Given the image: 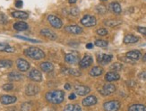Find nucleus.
I'll return each instance as SVG.
<instances>
[{
	"label": "nucleus",
	"instance_id": "44",
	"mask_svg": "<svg viewBox=\"0 0 146 111\" xmlns=\"http://www.w3.org/2000/svg\"><path fill=\"white\" fill-rule=\"evenodd\" d=\"M139 78L142 80H146V71L142 72V73L139 74Z\"/></svg>",
	"mask_w": 146,
	"mask_h": 111
},
{
	"label": "nucleus",
	"instance_id": "39",
	"mask_svg": "<svg viewBox=\"0 0 146 111\" xmlns=\"http://www.w3.org/2000/svg\"><path fill=\"white\" fill-rule=\"evenodd\" d=\"M6 23H7V17H6L5 15L0 14V23L5 24Z\"/></svg>",
	"mask_w": 146,
	"mask_h": 111
},
{
	"label": "nucleus",
	"instance_id": "23",
	"mask_svg": "<svg viewBox=\"0 0 146 111\" xmlns=\"http://www.w3.org/2000/svg\"><path fill=\"white\" fill-rule=\"evenodd\" d=\"M110 8L111 10V12L114 13V14H116V15L121 14V12H122L121 5H120V4L117 2H112L110 5Z\"/></svg>",
	"mask_w": 146,
	"mask_h": 111
},
{
	"label": "nucleus",
	"instance_id": "27",
	"mask_svg": "<svg viewBox=\"0 0 146 111\" xmlns=\"http://www.w3.org/2000/svg\"><path fill=\"white\" fill-rule=\"evenodd\" d=\"M128 111H146V106L143 104H133L128 108Z\"/></svg>",
	"mask_w": 146,
	"mask_h": 111
},
{
	"label": "nucleus",
	"instance_id": "37",
	"mask_svg": "<svg viewBox=\"0 0 146 111\" xmlns=\"http://www.w3.org/2000/svg\"><path fill=\"white\" fill-rule=\"evenodd\" d=\"M97 34L100 35V36H105L108 34V31L104 28H100V29H98L97 30Z\"/></svg>",
	"mask_w": 146,
	"mask_h": 111
},
{
	"label": "nucleus",
	"instance_id": "32",
	"mask_svg": "<svg viewBox=\"0 0 146 111\" xmlns=\"http://www.w3.org/2000/svg\"><path fill=\"white\" fill-rule=\"evenodd\" d=\"M94 44L96 45L97 47H100V48H107L108 45H109V42L106 41H102V40H97Z\"/></svg>",
	"mask_w": 146,
	"mask_h": 111
},
{
	"label": "nucleus",
	"instance_id": "41",
	"mask_svg": "<svg viewBox=\"0 0 146 111\" xmlns=\"http://www.w3.org/2000/svg\"><path fill=\"white\" fill-rule=\"evenodd\" d=\"M137 31H138V32H140L141 34H143V35H145L146 36V27H137Z\"/></svg>",
	"mask_w": 146,
	"mask_h": 111
},
{
	"label": "nucleus",
	"instance_id": "5",
	"mask_svg": "<svg viewBox=\"0 0 146 111\" xmlns=\"http://www.w3.org/2000/svg\"><path fill=\"white\" fill-rule=\"evenodd\" d=\"M48 21L50 23V25H51L52 27L56 28V29L61 28L62 25H63V22H62L61 19L58 16L54 15H48Z\"/></svg>",
	"mask_w": 146,
	"mask_h": 111
},
{
	"label": "nucleus",
	"instance_id": "28",
	"mask_svg": "<svg viewBox=\"0 0 146 111\" xmlns=\"http://www.w3.org/2000/svg\"><path fill=\"white\" fill-rule=\"evenodd\" d=\"M102 73H103V69L102 68L100 67V66H94L90 71V75L92 76V77H98V76L102 74Z\"/></svg>",
	"mask_w": 146,
	"mask_h": 111
},
{
	"label": "nucleus",
	"instance_id": "25",
	"mask_svg": "<svg viewBox=\"0 0 146 111\" xmlns=\"http://www.w3.org/2000/svg\"><path fill=\"white\" fill-rule=\"evenodd\" d=\"M14 29L18 31H25L28 29V24L24 22H17L14 23Z\"/></svg>",
	"mask_w": 146,
	"mask_h": 111
},
{
	"label": "nucleus",
	"instance_id": "48",
	"mask_svg": "<svg viewBox=\"0 0 146 111\" xmlns=\"http://www.w3.org/2000/svg\"><path fill=\"white\" fill-rule=\"evenodd\" d=\"M65 89L66 90H71V85L69 83H66V85H65Z\"/></svg>",
	"mask_w": 146,
	"mask_h": 111
},
{
	"label": "nucleus",
	"instance_id": "6",
	"mask_svg": "<svg viewBox=\"0 0 146 111\" xmlns=\"http://www.w3.org/2000/svg\"><path fill=\"white\" fill-rule=\"evenodd\" d=\"M116 91V86L112 83H107L100 90V93L103 96H108L114 93Z\"/></svg>",
	"mask_w": 146,
	"mask_h": 111
},
{
	"label": "nucleus",
	"instance_id": "24",
	"mask_svg": "<svg viewBox=\"0 0 146 111\" xmlns=\"http://www.w3.org/2000/svg\"><path fill=\"white\" fill-rule=\"evenodd\" d=\"M138 41H139V38L133 34H128L125 36L124 38V43L125 44H134V43L138 42Z\"/></svg>",
	"mask_w": 146,
	"mask_h": 111
},
{
	"label": "nucleus",
	"instance_id": "7",
	"mask_svg": "<svg viewBox=\"0 0 146 111\" xmlns=\"http://www.w3.org/2000/svg\"><path fill=\"white\" fill-rule=\"evenodd\" d=\"M28 76H29V78L31 81L36 82H41V80H42V74H41V73L38 69L31 70V72L28 74Z\"/></svg>",
	"mask_w": 146,
	"mask_h": 111
},
{
	"label": "nucleus",
	"instance_id": "11",
	"mask_svg": "<svg viewBox=\"0 0 146 111\" xmlns=\"http://www.w3.org/2000/svg\"><path fill=\"white\" fill-rule=\"evenodd\" d=\"M113 58V56L112 55H110V54H99L97 56V60H98V63L100 64H109Z\"/></svg>",
	"mask_w": 146,
	"mask_h": 111
},
{
	"label": "nucleus",
	"instance_id": "1",
	"mask_svg": "<svg viewBox=\"0 0 146 111\" xmlns=\"http://www.w3.org/2000/svg\"><path fill=\"white\" fill-rule=\"evenodd\" d=\"M65 98V92L60 90H56L49 91L46 93V100L48 102H51L53 104H60L63 102Z\"/></svg>",
	"mask_w": 146,
	"mask_h": 111
},
{
	"label": "nucleus",
	"instance_id": "3",
	"mask_svg": "<svg viewBox=\"0 0 146 111\" xmlns=\"http://www.w3.org/2000/svg\"><path fill=\"white\" fill-rule=\"evenodd\" d=\"M120 102L118 100H110L103 104L105 111H118L120 108Z\"/></svg>",
	"mask_w": 146,
	"mask_h": 111
},
{
	"label": "nucleus",
	"instance_id": "13",
	"mask_svg": "<svg viewBox=\"0 0 146 111\" xmlns=\"http://www.w3.org/2000/svg\"><path fill=\"white\" fill-rule=\"evenodd\" d=\"M17 100L16 97L15 96H10V95H3L0 98V102L3 105H10V104L15 103Z\"/></svg>",
	"mask_w": 146,
	"mask_h": 111
},
{
	"label": "nucleus",
	"instance_id": "26",
	"mask_svg": "<svg viewBox=\"0 0 146 111\" xmlns=\"http://www.w3.org/2000/svg\"><path fill=\"white\" fill-rule=\"evenodd\" d=\"M0 51L7 52V53H13V52L15 51V49L6 43H0Z\"/></svg>",
	"mask_w": 146,
	"mask_h": 111
},
{
	"label": "nucleus",
	"instance_id": "38",
	"mask_svg": "<svg viewBox=\"0 0 146 111\" xmlns=\"http://www.w3.org/2000/svg\"><path fill=\"white\" fill-rule=\"evenodd\" d=\"M69 13H70V14H71L72 15L76 16V15H79L80 11H79V9H78V8L73 7V8H71V9H70V11H69Z\"/></svg>",
	"mask_w": 146,
	"mask_h": 111
},
{
	"label": "nucleus",
	"instance_id": "47",
	"mask_svg": "<svg viewBox=\"0 0 146 111\" xmlns=\"http://www.w3.org/2000/svg\"><path fill=\"white\" fill-rule=\"evenodd\" d=\"M86 48H87L88 49H92V48H93V44H92V43H88V44H86Z\"/></svg>",
	"mask_w": 146,
	"mask_h": 111
},
{
	"label": "nucleus",
	"instance_id": "43",
	"mask_svg": "<svg viewBox=\"0 0 146 111\" xmlns=\"http://www.w3.org/2000/svg\"><path fill=\"white\" fill-rule=\"evenodd\" d=\"M74 108V105H72V104H68V105L66 106V108H64V111H73Z\"/></svg>",
	"mask_w": 146,
	"mask_h": 111
},
{
	"label": "nucleus",
	"instance_id": "12",
	"mask_svg": "<svg viewBox=\"0 0 146 111\" xmlns=\"http://www.w3.org/2000/svg\"><path fill=\"white\" fill-rule=\"evenodd\" d=\"M65 31L68 33H71V34H81L82 32V28L80 27L78 25H67L65 27Z\"/></svg>",
	"mask_w": 146,
	"mask_h": 111
},
{
	"label": "nucleus",
	"instance_id": "30",
	"mask_svg": "<svg viewBox=\"0 0 146 111\" xmlns=\"http://www.w3.org/2000/svg\"><path fill=\"white\" fill-rule=\"evenodd\" d=\"M13 66L12 60L9 59H0V68H10Z\"/></svg>",
	"mask_w": 146,
	"mask_h": 111
},
{
	"label": "nucleus",
	"instance_id": "35",
	"mask_svg": "<svg viewBox=\"0 0 146 111\" xmlns=\"http://www.w3.org/2000/svg\"><path fill=\"white\" fill-rule=\"evenodd\" d=\"M31 108V104L29 103V102L23 103V105H22V107H21L22 111H30Z\"/></svg>",
	"mask_w": 146,
	"mask_h": 111
},
{
	"label": "nucleus",
	"instance_id": "4",
	"mask_svg": "<svg viewBox=\"0 0 146 111\" xmlns=\"http://www.w3.org/2000/svg\"><path fill=\"white\" fill-rule=\"evenodd\" d=\"M81 23L84 26H85V27H92V26L96 25L97 20L94 16L90 15H86L81 19Z\"/></svg>",
	"mask_w": 146,
	"mask_h": 111
},
{
	"label": "nucleus",
	"instance_id": "8",
	"mask_svg": "<svg viewBox=\"0 0 146 111\" xmlns=\"http://www.w3.org/2000/svg\"><path fill=\"white\" fill-rule=\"evenodd\" d=\"M39 91H40V87L34 83L28 84L26 89H25V93L28 96H34L37 93H39Z\"/></svg>",
	"mask_w": 146,
	"mask_h": 111
},
{
	"label": "nucleus",
	"instance_id": "33",
	"mask_svg": "<svg viewBox=\"0 0 146 111\" xmlns=\"http://www.w3.org/2000/svg\"><path fill=\"white\" fill-rule=\"evenodd\" d=\"M122 68H123V66H122V64H120V63H115V64H113L112 66H110V69L113 72L120 71V70H122Z\"/></svg>",
	"mask_w": 146,
	"mask_h": 111
},
{
	"label": "nucleus",
	"instance_id": "17",
	"mask_svg": "<svg viewBox=\"0 0 146 111\" xmlns=\"http://www.w3.org/2000/svg\"><path fill=\"white\" fill-rule=\"evenodd\" d=\"M75 92L80 96H85L91 91V89L85 85H77L75 86Z\"/></svg>",
	"mask_w": 146,
	"mask_h": 111
},
{
	"label": "nucleus",
	"instance_id": "14",
	"mask_svg": "<svg viewBox=\"0 0 146 111\" xmlns=\"http://www.w3.org/2000/svg\"><path fill=\"white\" fill-rule=\"evenodd\" d=\"M97 101H98L97 98L93 95H91V96H88L85 98V99L82 100V103L84 107H90V106L95 105V104L97 103Z\"/></svg>",
	"mask_w": 146,
	"mask_h": 111
},
{
	"label": "nucleus",
	"instance_id": "31",
	"mask_svg": "<svg viewBox=\"0 0 146 111\" xmlns=\"http://www.w3.org/2000/svg\"><path fill=\"white\" fill-rule=\"evenodd\" d=\"M104 23L107 26H109V27H115V26L121 24L122 21H119V20H108V21H105Z\"/></svg>",
	"mask_w": 146,
	"mask_h": 111
},
{
	"label": "nucleus",
	"instance_id": "51",
	"mask_svg": "<svg viewBox=\"0 0 146 111\" xmlns=\"http://www.w3.org/2000/svg\"><path fill=\"white\" fill-rule=\"evenodd\" d=\"M102 1H104V0H102Z\"/></svg>",
	"mask_w": 146,
	"mask_h": 111
},
{
	"label": "nucleus",
	"instance_id": "18",
	"mask_svg": "<svg viewBox=\"0 0 146 111\" xmlns=\"http://www.w3.org/2000/svg\"><path fill=\"white\" fill-rule=\"evenodd\" d=\"M120 78V75L117 73V72H109V73H107L106 75H105V80L107 82H115V81H117L119 80Z\"/></svg>",
	"mask_w": 146,
	"mask_h": 111
},
{
	"label": "nucleus",
	"instance_id": "45",
	"mask_svg": "<svg viewBox=\"0 0 146 111\" xmlns=\"http://www.w3.org/2000/svg\"><path fill=\"white\" fill-rule=\"evenodd\" d=\"M73 111H82V108H81V107L78 105V104H76V105H74V108Z\"/></svg>",
	"mask_w": 146,
	"mask_h": 111
},
{
	"label": "nucleus",
	"instance_id": "21",
	"mask_svg": "<svg viewBox=\"0 0 146 111\" xmlns=\"http://www.w3.org/2000/svg\"><path fill=\"white\" fill-rule=\"evenodd\" d=\"M62 73L65 74H70V75H74V76H80L82 74V73L77 70V69H74V68H63L62 69Z\"/></svg>",
	"mask_w": 146,
	"mask_h": 111
},
{
	"label": "nucleus",
	"instance_id": "49",
	"mask_svg": "<svg viewBox=\"0 0 146 111\" xmlns=\"http://www.w3.org/2000/svg\"><path fill=\"white\" fill-rule=\"evenodd\" d=\"M76 1H77V0H68L69 4H74V3H76Z\"/></svg>",
	"mask_w": 146,
	"mask_h": 111
},
{
	"label": "nucleus",
	"instance_id": "46",
	"mask_svg": "<svg viewBox=\"0 0 146 111\" xmlns=\"http://www.w3.org/2000/svg\"><path fill=\"white\" fill-rule=\"evenodd\" d=\"M68 98H69V100H74L75 98H76V95H75L74 93H72V94L69 95V97H68Z\"/></svg>",
	"mask_w": 146,
	"mask_h": 111
},
{
	"label": "nucleus",
	"instance_id": "40",
	"mask_svg": "<svg viewBox=\"0 0 146 111\" xmlns=\"http://www.w3.org/2000/svg\"><path fill=\"white\" fill-rule=\"evenodd\" d=\"M96 10L98 13H100V14H104V13L106 12V7L105 6H102V5H99L96 8Z\"/></svg>",
	"mask_w": 146,
	"mask_h": 111
},
{
	"label": "nucleus",
	"instance_id": "9",
	"mask_svg": "<svg viewBox=\"0 0 146 111\" xmlns=\"http://www.w3.org/2000/svg\"><path fill=\"white\" fill-rule=\"evenodd\" d=\"M16 66H17L18 70L21 72H26L30 69V64L25 59H23V58H19V59H17Z\"/></svg>",
	"mask_w": 146,
	"mask_h": 111
},
{
	"label": "nucleus",
	"instance_id": "29",
	"mask_svg": "<svg viewBox=\"0 0 146 111\" xmlns=\"http://www.w3.org/2000/svg\"><path fill=\"white\" fill-rule=\"evenodd\" d=\"M23 78V75L21 74L17 73V72H11L8 74V79L10 81H19Z\"/></svg>",
	"mask_w": 146,
	"mask_h": 111
},
{
	"label": "nucleus",
	"instance_id": "36",
	"mask_svg": "<svg viewBox=\"0 0 146 111\" xmlns=\"http://www.w3.org/2000/svg\"><path fill=\"white\" fill-rule=\"evenodd\" d=\"M2 88L5 91H10V90H12L13 89H14V85H13L12 83H6V84H5V85H3Z\"/></svg>",
	"mask_w": 146,
	"mask_h": 111
},
{
	"label": "nucleus",
	"instance_id": "22",
	"mask_svg": "<svg viewBox=\"0 0 146 111\" xmlns=\"http://www.w3.org/2000/svg\"><path fill=\"white\" fill-rule=\"evenodd\" d=\"M40 69L45 73H50L54 70V66L50 62H43L40 64Z\"/></svg>",
	"mask_w": 146,
	"mask_h": 111
},
{
	"label": "nucleus",
	"instance_id": "2",
	"mask_svg": "<svg viewBox=\"0 0 146 111\" xmlns=\"http://www.w3.org/2000/svg\"><path fill=\"white\" fill-rule=\"evenodd\" d=\"M24 55L31 58V59H34V60L43 59L46 56L43 50H41L39 48H36V47H30V48L26 49L24 50Z\"/></svg>",
	"mask_w": 146,
	"mask_h": 111
},
{
	"label": "nucleus",
	"instance_id": "15",
	"mask_svg": "<svg viewBox=\"0 0 146 111\" xmlns=\"http://www.w3.org/2000/svg\"><path fill=\"white\" fill-rule=\"evenodd\" d=\"M92 64V57L89 55H86L81 61H79V66L81 68H87L89 66H91Z\"/></svg>",
	"mask_w": 146,
	"mask_h": 111
},
{
	"label": "nucleus",
	"instance_id": "34",
	"mask_svg": "<svg viewBox=\"0 0 146 111\" xmlns=\"http://www.w3.org/2000/svg\"><path fill=\"white\" fill-rule=\"evenodd\" d=\"M15 38H17V39H21V40H23V41H30V42H33V43H40V41H37V40H33V39H29V38L23 37V36L15 35Z\"/></svg>",
	"mask_w": 146,
	"mask_h": 111
},
{
	"label": "nucleus",
	"instance_id": "42",
	"mask_svg": "<svg viewBox=\"0 0 146 111\" xmlns=\"http://www.w3.org/2000/svg\"><path fill=\"white\" fill-rule=\"evenodd\" d=\"M15 5L16 6L17 8H21V7H23V2L22 1V0H15Z\"/></svg>",
	"mask_w": 146,
	"mask_h": 111
},
{
	"label": "nucleus",
	"instance_id": "50",
	"mask_svg": "<svg viewBox=\"0 0 146 111\" xmlns=\"http://www.w3.org/2000/svg\"><path fill=\"white\" fill-rule=\"evenodd\" d=\"M143 62H146V53L144 54V56H143Z\"/></svg>",
	"mask_w": 146,
	"mask_h": 111
},
{
	"label": "nucleus",
	"instance_id": "19",
	"mask_svg": "<svg viewBox=\"0 0 146 111\" xmlns=\"http://www.w3.org/2000/svg\"><path fill=\"white\" fill-rule=\"evenodd\" d=\"M12 16L16 19H21V20H26L29 17L28 13L23 11H14L12 12Z\"/></svg>",
	"mask_w": 146,
	"mask_h": 111
},
{
	"label": "nucleus",
	"instance_id": "16",
	"mask_svg": "<svg viewBox=\"0 0 146 111\" xmlns=\"http://www.w3.org/2000/svg\"><path fill=\"white\" fill-rule=\"evenodd\" d=\"M40 34L45 38H48V39H49V40H51V41H56V38H58L55 32H53L51 30H49V29H42L40 31Z\"/></svg>",
	"mask_w": 146,
	"mask_h": 111
},
{
	"label": "nucleus",
	"instance_id": "20",
	"mask_svg": "<svg viewBox=\"0 0 146 111\" xmlns=\"http://www.w3.org/2000/svg\"><path fill=\"white\" fill-rule=\"evenodd\" d=\"M125 56L131 60H138L141 57V52L139 50H131L126 53Z\"/></svg>",
	"mask_w": 146,
	"mask_h": 111
},
{
	"label": "nucleus",
	"instance_id": "10",
	"mask_svg": "<svg viewBox=\"0 0 146 111\" xmlns=\"http://www.w3.org/2000/svg\"><path fill=\"white\" fill-rule=\"evenodd\" d=\"M65 61L68 64H76L79 62V55L77 53H74V52H72V53H67L65 56Z\"/></svg>",
	"mask_w": 146,
	"mask_h": 111
}]
</instances>
